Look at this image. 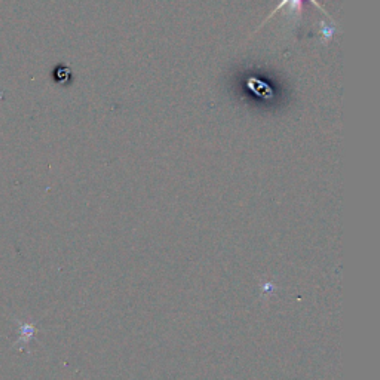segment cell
Instances as JSON below:
<instances>
[{
  "label": "cell",
  "instance_id": "1",
  "mask_svg": "<svg viewBox=\"0 0 380 380\" xmlns=\"http://www.w3.org/2000/svg\"><path fill=\"white\" fill-rule=\"evenodd\" d=\"M310 2H312V3L318 8V9H321L324 14H327V12H325V9H324V8H322V6H321L316 0H310ZM301 3H303V0H281V2H279V5H278V6L272 11V14L266 18V21H269V20H270V18H272V17H273V15L279 11V9H282V8H285V6H290L293 14L300 15V11H301ZM327 15H328V14H327ZM266 21H264V23H266ZM264 23H263V24H264Z\"/></svg>",
  "mask_w": 380,
  "mask_h": 380
},
{
  "label": "cell",
  "instance_id": "2",
  "mask_svg": "<svg viewBox=\"0 0 380 380\" xmlns=\"http://www.w3.org/2000/svg\"><path fill=\"white\" fill-rule=\"evenodd\" d=\"M36 333V328L33 324L30 322H24V324H20V328H18V338H17V343H23V344H27L33 336Z\"/></svg>",
  "mask_w": 380,
  "mask_h": 380
}]
</instances>
